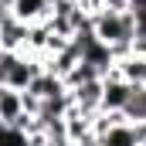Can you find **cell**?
Returning a JSON list of instances; mask_svg holds the SVG:
<instances>
[{"label": "cell", "instance_id": "obj_1", "mask_svg": "<svg viewBox=\"0 0 146 146\" xmlns=\"http://www.w3.org/2000/svg\"><path fill=\"white\" fill-rule=\"evenodd\" d=\"M92 31H95V37L102 44H109L119 58H126L133 51L136 34H139V10H126V14H119V10H99L92 17Z\"/></svg>", "mask_w": 146, "mask_h": 146}, {"label": "cell", "instance_id": "obj_2", "mask_svg": "<svg viewBox=\"0 0 146 146\" xmlns=\"http://www.w3.org/2000/svg\"><path fill=\"white\" fill-rule=\"evenodd\" d=\"M41 72H48L41 54H24V51H0V88H17L27 92L31 82Z\"/></svg>", "mask_w": 146, "mask_h": 146}, {"label": "cell", "instance_id": "obj_3", "mask_svg": "<svg viewBox=\"0 0 146 146\" xmlns=\"http://www.w3.org/2000/svg\"><path fill=\"white\" fill-rule=\"evenodd\" d=\"M136 95V85H129L119 72L106 75V92H102V112H126Z\"/></svg>", "mask_w": 146, "mask_h": 146}, {"label": "cell", "instance_id": "obj_4", "mask_svg": "<svg viewBox=\"0 0 146 146\" xmlns=\"http://www.w3.org/2000/svg\"><path fill=\"white\" fill-rule=\"evenodd\" d=\"M31 24L17 21L10 10H0V51H27Z\"/></svg>", "mask_w": 146, "mask_h": 146}, {"label": "cell", "instance_id": "obj_5", "mask_svg": "<svg viewBox=\"0 0 146 146\" xmlns=\"http://www.w3.org/2000/svg\"><path fill=\"white\" fill-rule=\"evenodd\" d=\"M102 92H106V78L88 82V85H82V88H72L75 109L85 112V115H99V112H102Z\"/></svg>", "mask_w": 146, "mask_h": 146}, {"label": "cell", "instance_id": "obj_6", "mask_svg": "<svg viewBox=\"0 0 146 146\" xmlns=\"http://www.w3.org/2000/svg\"><path fill=\"white\" fill-rule=\"evenodd\" d=\"M51 0H17L14 7H10V14L17 17V21H24V24H48L51 21Z\"/></svg>", "mask_w": 146, "mask_h": 146}, {"label": "cell", "instance_id": "obj_7", "mask_svg": "<svg viewBox=\"0 0 146 146\" xmlns=\"http://www.w3.org/2000/svg\"><path fill=\"white\" fill-rule=\"evenodd\" d=\"M68 92V82L65 78H58L54 72H41L31 82V88H27V95H34L37 102H48V99H58V95H65Z\"/></svg>", "mask_w": 146, "mask_h": 146}, {"label": "cell", "instance_id": "obj_8", "mask_svg": "<svg viewBox=\"0 0 146 146\" xmlns=\"http://www.w3.org/2000/svg\"><path fill=\"white\" fill-rule=\"evenodd\" d=\"M24 112H27L24 92H17V88H0V126H17Z\"/></svg>", "mask_w": 146, "mask_h": 146}, {"label": "cell", "instance_id": "obj_9", "mask_svg": "<svg viewBox=\"0 0 146 146\" xmlns=\"http://www.w3.org/2000/svg\"><path fill=\"white\" fill-rule=\"evenodd\" d=\"M115 72L122 75V78H126L129 85L143 88V85H146V58H136V54H126V58H119Z\"/></svg>", "mask_w": 146, "mask_h": 146}, {"label": "cell", "instance_id": "obj_10", "mask_svg": "<svg viewBox=\"0 0 146 146\" xmlns=\"http://www.w3.org/2000/svg\"><path fill=\"white\" fill-rule=\"evenodd\" d=\"M102 146H139V133L133 122H115L102 133Z\"/></svg>", "mask_w": 146, "mask_h": 146}, {"label": "cell", "instance_id": "obj_11", "mask_svg": "<svg viewBox=\"0 0 146 146\" xmlns=\"http://www.w3.org/2000/svg\"><path fill=\"white\" fill-rule=\"evenodd\" d=\"M99 78H106V75L99 72V68H95V65H88V61H85V58H82V61H78V65H75V72L68 75V78H65V82H68V92H72V88H82V85H88V82H99Z\"/></svg>", "mask_w": 146, "mask_h": 146}, {"label": "cell", "instance_id": "obj_12", "mask_svg": "<svg viewBox=\"0 0 146 146\" xmlns=\"http://www.w3.org/2000/svg\"><path fill=\"white\" fill-rule=\"evenodd\" d=\"M0 146H34V139H31V133L21 129V126H3V139H0Z\"/></svg>", "mask_w": 146, "mask_h": 146}, {"label": "cell", "instance_id": "obj_13", "mask_svg": "<svg viewBox=\"0 0 146 146\" xmlns=\"http://www.w3.org/2000/svg\"><path fill=\"white\" fill-rule=\"evenodd\" d=\"M126 119L129 122H146V85L136 88V95H133V102L126 109Z\"/></svg>", "mask_w": 146, "mask_h": 146}, {"label": "cell", "instance_id": "obj_14", "mask_svg": "<svg viewBox=\"0 0 146 146\" xmlns=\"http://www.w3.org/2000/svg\"><path fill=\"white\" fill-rule=\"evenodd\" d=\"M129 54L146 58V31H139V34H136V41H133V51H129Z\"/></svg>", "mask_w": 146, "mask_h": 146}, {"label": "cell", "instance_id": "obj_15", "mask_svg": "<svg viewBox=\"0 0 146 146\" xmlns=\"http://www.w3.org/2000/svg\"><path fill=\"white\" fill-rule=\"evenodd\" d=\"M51 146H78V143H72V139H58V143H51Z\"/></svg>", "mask_w": 146, "mask_h": 146}, {"label": "cell", "instance_id": "obj_16", "mask_svg": "<svg viewBox=\"0 0 146 146\" xmlns=\"http://www.w3.org/2000/svg\"><path fill=\"white\" fill-rule=\"evenodd\" d=\"M143 146H146V143H143Z\"/></svg>", "mask_w": 146, "mask_h": 146}]
</instances>
